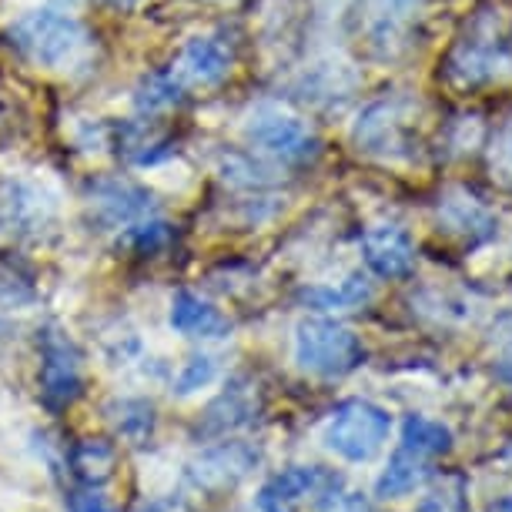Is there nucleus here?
Masks as SVG:
<instances>
[{"label": "nucleus", "instance_id": "obj_1", "mask_svg": "<svg viewBox=\"0 0 512 512\" xmlns=\"http://www.w3.org/2000/svg\"><path fill=\"white\" fill-rule=\"evenodd\" d=\"M365 359L359 335L335 318H302L295 328V362L298 369L318 379H342Z\"/></svg>", "mask_w": 512, "mask_h": 512}, {"label": "nucleus", "instance_id": "obj_2", "mask_svg": "<svg viewBox=\"0 0 512 512\" xmlns=\"http://www.w3.org/2000/svg\"><path fill=\"white\" fill-rule=\"evenodd\" d=\"M11 41L27 61L57 71V67H67L71 61H77L88 34H84L81 21H74L71 14H61V11H54V7H41V11H31V14H24L21 21H14Z\"/></svg>", "mask_w": 512, "mask_h": 512}, {"label": "nucleus", "instance_id": "obj_3", "mask_svg": "<svg viewBox=\"0 0 512 512\" xmlns=\"http://www.w3.org/2000/svg\"><path fill=\"white\" fill-rule=\"evenodd\" d=\"M392 429V419L382 405L349 399L342 402L328 419L325 429V446L342 456L345 462H369L375 452L385 446Z\"/></svg>", "mask_w": 512, "mask_h": 512}, {"label": "nucleus", "instance_id": "obj_4", "mask_svg": "<svg viewBox=\"0 0 512 512\" xmlns=\"http://www.w3.org/2000/svg\"><path fill=\"white\" fill-rule=\"evenodd\" d=\"M84 392L81 352L57 325L41 332V402L51 412H64Z\"/></svg>", "mask_w": 512, "mask_h": 512}, {"label": "nucleus", "instance_id": "obj_5", "mask_svg": "<svg viewBox=\"0 0 512 512\" xmlns=\"http://www.w3.org/2000/svg\"><path fill=\"white\" fill-rule=\"evenodd\" d=\"M245 138L255 144L258 151L272 154V158L285 164H305L318 154V138L308 131V124L272 108L251 114L245 124Z\"/></svg>", "mask_w": 512, "mask_h": 512}, {"label": "nucleus", "instance_id": "obj_6", "mask_svg": "<svg viewBox=\"0 0 512 512\" xmlns=\"http://www.w3.org/2000/svg\"><path fill=\"white\" fill-rule=\"evenodd\" d=\"M258 462H262V452L251 442H218L191 462L188 479L205 492H225L238 486Z\"/></svg>", "mask_w": 512, "mask_h": 512}, {"label": "nucleus", "instance_id": "obj_7", "mask_svg": "<svg viewBox=\"0 0 512 512\" xmlns=\"http://www.w3.org/2000/svg\"><path fill=\"white\" fill-rule=\"evenodd\" d=\"M262 412V392L248 379H231V385L208 405L198 422L201 439H221L235 429H245Z\"/></svg>", "mask_w": 512, "mask_h": 512}, {"label": "nucleus", "instance_id": "obj_8", "mask_svg": "<svg viewBox=\"0 0 512 512\" xmlns=\"http://www.w3.org/2000/svg\"><path fill=\"white\" fill-rule=\"evenodd\" d=\"M171 74L181 88H218L231 74V47L221 37H191Z\"/></svg>", "mask_w": 512, "mask_h": 512}, {"label": "nucleus", "instance_id": "obj_9", "mask_svg": "<svg viewBox=\"0 0 512 512\" xmlns=\"http://www.w3.org/2000/svg\"><path fill=\"white\" fill-rule=\"evenodd\" d=\"M365 265L379 278H405L415 265V245L402 228L375 225L362 235Z\"/></svg>", "mask_w": 512, "mask_h": 512}, {"label": "nucleus", "instance_id": "obj_10", "mask_svg": "<svg viewBox=\"0 0 512 512\" xmlns=\"http://www.w3.org/2000/svg\"><path fill=\"white\" fill-rule=\"evenodd\" d=\"M355 144L369 154H399L405 148V121L399 101H375L355 124Z\"/></svg>", "mask_w": 512, "mask_h": 512}, {"label": "nucleus", "instance_id": "obj_11", "mask_svg": "<svg viewBox=\"0 0 512 512\" xmlns=\"http://www.w3.org/2000/svg\"><path fill=\"white\" fill-rule=\"evenodd\" d=\"M91 208H94V215H98V221L118 228V225H128V221L148 218L151 195L144 188L131 185V181L108 178L91 188Z\"/></svg>", "mask_w": 512, "mask_h": 512}, {"label": "nucleus", "instance_id": "obj_12", "mask_svg": "<svg viewBox=\"0 0 512 512\" xmlns=\"http://www.w3.org/2000/svg\"><path fill=\"white\" fill-rule=\"evenodd\" d=\"M325 482V472L315 466H292L278 472L258 489V509L262 512H298L302 502Z\"/></svg>", "mask_w": 512, "mask_h": 512}, {"label": "nucleus", "instance_id": "obj_13", "mask_svg": "<svg viewBox=\"0 0 512 512\" xmlns=\"http://www.w3.org/2000/svg\"><path fill=\"white\" fill-rule=\"evenodd\" d=\"M171 328L178 335L188 338H221L231 332V322L218 312L215 305H208L205 298H198L195 292H178L171 298Z\"/></svg>", "mask_w": 512, "mask_h": 512}, {"label": "nucleus", "instance_id": "obj_14", "mask_svg": "<svg viewBox=\"0 0 512 512\" xmlns=\"http://www.w3.org/2000/svg\"><path fill=\"white\" fill-rule=\"evenodd\" d=\"M439 218L449 231H459L472 245L496 235V218H492L476 198L466 195V191H449L439 205Z\"/></svg>", "mask_w": 512, "mask_h": 512}, {"label": "nucleus", "instance_id": "obj_15", "mask_svg": "<svg viewBox=\"0 0 512 512\" xmlns=\"http://www.w3.org/2000/svg\"><path fill=\"white\" fill-rule=\"evenodd\" d=\"M432 472V459L419 456V452L399 446L389 456V466L382 469L379 482H375V496L379 499H395V496H405L419 486L422 479H429Z\"/></svg>", "mask_w": 512, "mask_h": 512}, {"label": "nucleus", "instance_id": "obj_16", "mask_svg": "<svg viewBox=\"0 0 512 512\" xmlns=\"http://www.w3.org/2000/svg\"><path fill=\"white\" fill-rule=\"evenodd\" d=\"M71 472L84 486H104L118 472V449L104 439H84L71 449Z\"/></svg>", "mask_w": 512, "mask_h": 512}, {"label": "nucleus", "instance_id": "obj_17", "mask_svg": "<svg viewBox=\"0 0 512 512\" xmlns=\"http://www.w3.org/2000/svg\"><path fill=\"white\" fill-rule=\"evenodd\" d=\"M0 211H4L7 225H17V231L44 225V195L27 181H7L0 191Z\"/></svg>", "mask_w": 512, "mask_h": 512}, {"label": "nucleus", "instance_id": "obj_18", "mask_svg": "<svg viewBox=\"0 0 512 512\" xmlns=\"http://www.w3.org/2000/svg\"><path fill=\"white\" fill-rule=\"evenodd\" d=\"M399 446L436 462L439 456H446L452 449V432H449V425H442L436 419H425V415H405Z\"/></svg>", "mask_w": 512, "mask_h": 512}, {"label": "nucleus", "instance_id": "obj_19", "mask_svg": "<svg viewBox=\"0 0 512 512\" xmlns=\"http://www.w3.org/2000/svg\"><path fill=\"white\" fill-rule=\"evenodd\" d=\"M369 298H372V285L362 272L349 275L338 288H305L302 292V302L312 308H355L365 305Z\"/></svg>", "mask_w": 512, "mask_h": 512}, {"label": "nucleus", "instance_id": "obj_20", "mask_svg": "<svg viewBox=\"0 0 512 512\" xmlns=\"http://www.w3.org/2000/svg\"><path fill=\"white\" fill-rule=\"evenodd\" d=\"M111 419L118 425V432L134 446H141V442L151 439L154 432V409L151 402L144 399H121L111 405Z\"/></svg>", "mask_w": 512, "mask_h": 512}, {"label": "nucleus", "instance_id": "obj_21", "mask_svg": "<svg viewBox=\"0 0 512 512\" xmlns=\"http://www.w3.org/2000/svg\"><path fill=\"white\" fill-rule=\"evenodd\" d=\"M181 101V84L175 81V74H151L138 84L134 104L141 114H161L168 108H175Z\"/></svg>", "mask_w": 512, "mask_h": 512}, {"label": "nucleus", "instance_id": "obj_22", "mask_svg": "<svg viewBox=\"0 0 512 512\" xmlns=\"http://www.w3.org/2000/svg\"><path fill=\"white\" fill-rule=\"evenodd\" d=\"M171 241V225L161 218H141L134 221L128 228V235H124V245L131 251H138V255H154V251L168 248Z\"/></svg>", "mask_w": 512, "mask_h": 512}, {"label": "nucleus", "instance_id": "obj_23", "mask_svg": "<svg viewBox=\"0 0 512 512\" xmlns=\"http://www.w3.org/2000/svg\"><path fill=\"white\" fill-rule=\"evenodd\" d=\"M415 512H469V499H466V482L459 476L446 479L442 486H436L419 502Z\"/></svg>", "mask_w": 512, "mask_h": 512}, {"label": "nucleus", "instance_id": "obj_24", "mask_svg": "<svg viewBox=\"0 0 512 512\" xmlns=\"http://www.w3.org/2000/svg\"><path fill=\"white\" fill-rule=\"evenodd\" d=\"M221 178L241 188H258L268 181V171L262 164L251 161L248 154H225V158H221Z\"/></svg>", "mask_w": 512, "mask_h": 512}, {"label": "nucleus", "instance_id": "obj_25", "mask_svg": "<svg viewBox=\"0 0 512 512\" xmlns=\"http://www.w3.org/2000/svg\"><path fill=\"white\" fill-rule=\"evenodd\" d=\"M489 168L492 178H499L502 185L512 188V114L496 128V138H492L489 148Z\"/></svg>", "mask_w": 512, "mask_h": 512}, {"label": "nucleus", "instance_id": "obj_26", "mask_svg": "<svg viewBox=\"0 0 512 512\" xmlns=\"http://www.w3.org/2000/svg\"><path fill=\"white\" fill-rule=\"evenodd\" d=\"M211 379H215V359H211V355H195V359H188L185 369L178 372L175 392L191 395V392H198L201 385H208Z\"/></svg>", "mask_w": 512, "mask_h": 512}, {"label": "nucleus", "instance_id": "obj_27", "mask_svg": "<svg viewBox=\"0 0 512 512\" xmlns=\"http://www.w3.org/2000/svg\"><path fill=\"white\" fill-rule=\"evenodd\" d=\"M342 486V482H332V486H328V492L322 496V512H372L369 509V502H365L359 492H345V489H338Z\"/></svg>", "mask_w": 512, "mask_h": 512}, {"label": "nucleus", "instance_id": "obj_28", "mask_svg": "<svg viewBox=\"0 0 512 512\" xmlns=\"http://www.w3.org/2000/svg\"><path fill=\"white\" fill-rule=\"evenodd\" d=\"M67 512H114V506L101 492H94V486H88V489H74L67 496Z\"/></svg>", "mask_w": 512, "mask_h": 512}, {"label": "nucleus", "instance_id": "obj_29", "mask_svg": "<svg viewBox=\"0 0 512 512\" xmlns=\"http://www.w3.org/2000/svg\"><path fill=\"white\" fill-rule=\"evenodd\" d=\"M372 4L382 17H402L405 11H412L415 0H372Z\"/></svg>", "mask_w": 512, "mask_h": 512}, {"label": "nucleus", "instance_id": "obj_30", "mask_svg": "<svg viewBox=\"0 0 512 512\" xmlns=\"http://www.w3.org/2000/svg\"><path fill=\"white\" fill-rule=\"evenodd\" d=\"M492 372H496V379L512 385V342L496 355V362H492Z\"/></svg>", "mask_w": 512, "mask_h": 512}, {"label": "nucleus", "instance_id": "obj_31", "mask_svg": "<svg viewBox=\"0 0 512 512\" xmlns=\"http://www.w3.org/2000/svg\"><path fill=\"white\" fill-rule=\"evenodd\" d=\"M98 4H108L114 11H131V7H138L141 0H98Z\"/></svg>", "mask_w": 512, "mask_h": 512}, {"label": "nucleus", "instance_id": "obj_32", "mask_svg": "<svg viewBox=\"0 0 512 512\" xmlns=\"http://www.w3.org/2000/svg\"><path fill=\"white\" fill-rule=\"evenodd\" d=\"M492 512H512V496H502L499 502H492Z\"/></svg>", "mask_w": 512, "mask_h": 512}, {"label": "nucleus", "instance_id": "obj_33", "mask_svg": "<svg viewBox=\"0 0 512 512\" xmlns=\"http://www.w3.org/2000/svg\"><path fill=\"white\" fill-rule=\"evenodd\" d=\"M138 512H164L161 506H144V509H138Z\"/></svg>", "mask_w": 512, "mask_h": 512}]
</instances>
